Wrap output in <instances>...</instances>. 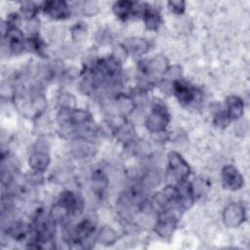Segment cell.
Wrapping results in <instances>:
<instances>
[{"mask_svg":"<svg viewBox=\"0 0 250 250\" xmlns=\"http://www.w3.org/2000/svg\"><path fill=\"white\" fill-rule=\"evenodd\" d=\"M190 173L188 164L185 161L182 155L176 151H171L168 154V177L176 181L178 184L187 181Z\"/></svg>","mask_w":250,"mask_h":250,"instance_id":"obj_1","label":"cell"},{"mask_svg":"<svg viewBox=\"0 0 250 250\" xmlns=\"http://www.w3.org/2000/svg\"><path fill=\"white\" fill-rule=\"evenodd\" d=\"M169 120L170 115L165 106L161 104H157L152 107L146 124L150 132L158 133L164 131L169 123Z\"/></svg>","mask_w":250,"mask_h":250,"instance_id":"obj_2","label":"cell"},{"mask_svg":"<svg viewBox=\"0 0 250 250\" xmlns=\"http://www.w3.org/2000/svg\"><path fill=\"white\" fill-rule=\"evenodd\" d=\"M177 216L172 210H163L155 224V232L164 238H168L174 232L177 226Z\"/></svg>","mask_w":250,"mask_h":250,"instance_id":"obj_3","label":"cell"},{"mask_svg":"<svg viewBox=\"0 0 250 250\" xmlns=\"http://www.w3.org/2000/svg\"><path fill=\"white\" fill-rule=\"evenodd\" d=\"M4 39L12 53L18 54L24 48L23 34L19 29L18 25H10L7 23V29L4 31Z\"/></svg>","mask_w":250,"mask_h":250,"instance_id":"obj_4","label":"cell"},{"mask_svg":"<svg viewBox=\"0 0 250 250\" xmlns=\"http://www.w3.org/2000/svg\"><path fill=\"white\" fill-rule=\"evenodd\" d=\"M224 223L227 227L239 226L245 219V209L239 203H230L223 213Z\"/></svg>","mask_w":250,"mask_h":250,"instance_id":"obj_5","label":"cell"},{"mask_svg":"<svg viewBox=\"0 0 250 250\" xmlns=\"http://www.w3.org/2000/svg\"><path fill=\"white\" fill-rule=\"evenodd\" d=\"M222 179L224 187L230 190H237L243 186V177L238 170L231 165L224 167L222 171Z\"/></svg>","mask_w":250,"mask_h":250,"instance_id":"obj_6","label":"cell"},{"mask_svg":"<svg viewBox=\"0 0 250 250\" xmlns=\"http://www.w3.org/2000/svg\"><path fill=\"white\" fill-rule=\"evenodd\" d=\"M95 231V224L91 220H84L76 226L70 236L71 242L77 247H82V244Z\"/></svg>","mask_w":250,"mask_h":250,"instance_id":"obj_7","label":"cell"},{"mask_svg":"<svg viewBox=\"0 0 250 250\" xmlns=\"http://www.w3.org/2000/svg\"><path fill=\"white\" fill-rule=\"evenodd\" d=\"M43 11L46 15L56 20L66 19L69 15V8L64 1H48L43 4Z\"/></svg>","mask_w":250,"mask_h":250,"instance_id":"obj_8","label":"cell"},{"mask_svg":"<svg viewBox=\"0 0 250 250\" xmlns=\"http://www.w3.org/2000/svg\"><path fill=\"white\" fill-rule=\"evenodd\" d=\"M177 188V203L183 208H189L194 201V192L191 184L183 181L176 186Z\"/></svg>","mask_w":250,"mask_h":250,"instance_id":"obj_9","label":"cell"},{"mask_svg":"<svg viewBox=\"0 0 250 250\" xmlns=\"http://www.w3.org/2000/svg\"><path fill=\"white\" fill-rule=\"evenodd\" d=\"M173 90L178 101L184 105L191 104L195 99L194 89L181 80L177 79L173 81Z\"/></svg>","mask_w":250,"mask_h":250,"instance_id":"obj_10","label":"cell"},{"mask_svg":"<svg viewBox=\"0 0 250 250\" xmlns=\"http://www.w3.org/2000/svg\"><path fill=\"white\" fill-rule=\"evenodd\" d=\"M59 203L63 205L73 214H78L83 209V199L81 196L69 190H64L61 193Z\"/></svg>","mask_w":250,"mask_h":250,"instance_id":"obj_11","label":"cell"},{"mask_svg":"<svg viewBox=\"0 0 250 250\" xmlns=\"http://www.w3.org/2000/svg\"><path fill=\"white\" fill-rule=\"evenodd\" d=\"M168 61L167 59L162 55H157L154 58H152L146 65V72L147 75L151 74L154 76L157 75H165L167 69H168Z\"/></svg>","mask_w":250,"mask_h":250,"instance_id":"obj_12","label":"cell"},{"mask_svg":"<svg viewBox=\"0 0 250 250\" xmlns=\"http://www.w3.org/2000/svg\"><path fill=\"white\" fill-rule=\"evenodd\" d=\"M122 46L124 51L136 56L145 54L149 49L148 41L144 38H128L123 42Z\"/></svg>","mask_w":250,"mask_h":250,"instance_id":"obj_13","label":"cell"},{"mask_svg":"<svg viewBox=\"0 0 250 250\" xmlns=\"http://www.w3.org/2000/svg\"><path fill=\"white\" fill-rule=\"evenodd\" d=\"M243 101L237 96H229L227 99V115L229 120H236L243 114Z\"/></svg>","mask_w":250,"mask_h":250,"instance_id":"obj_14","label":"cell"},{"mask_svg":"<svg viewBox=\"0 0 250 250\" xmlns=\"http://www.w3.org/2000/svg\"><path fill=\"white\" fill-rule=\"evenodd\" d=\"M142 16L144 18L146 28H148L149 30H157L160 27L162 20L159 12L156 9L146 5Z\"/></svg>","mask_w":250,"mask_h":250,"instance_id":"obj_15","label":"cell"},{"mask_svg":"<svg viewBox=\"0 0 250 250\" xmlns=\"http://www.w3.org/2000/svg\"><path fill=\"white\" fill-rule=\"evenodd\" d=\"M50 163V157L47 152L39 150L31 154L29 158V166L35 172L41 173L45 171Z\"/></svg>","mask_w":250,"mask_h":250,"instance_id":"obj_16","label":"cell"},{"mask_svg":"<svg viewBox=\"0 0 250 250\" xmlns=\"http://www.w3.org/2000/svg\"><path fill=\"white\" fill-rule=\"evenodd\" d=\"M112 9L118 18H120L122 20H126L130 16L135 15L136 3L132 2V1H126V0L117 1L113 4Z\"/></svg>","mask_w":250,"mask_h":250,"instance_id":"obj_17","label":"cell"},{"mask_svg":"<svg viewBox=\"0 0 250 250\" xmlns=\"http://www.w3.org/2000/svg\"><path fill=\"white\" fill-rule=\"evenodd\" d=\"M70 211L65 208L63 205L61 203H57L55 206H53L51 213H50V218L51 220L56 224H61L63 225L68 221Z\"/></svg>","mask_w":250,"mask_h":250,"instance_id":"obj_18","label":"cell"},{"mask_svg":"<svg viewBox=\"0 0 250 250\" xmlns=\"http://www.w3.org/2000/svg\"><path fill=\"white\" fill-rule=\"evenodd\" d=\"M116 232L110 227L107 226L103 227L98 234V240L104 245H111L116 241Z\"/></svg>","mask_w":250,"mask_h":250,"instance_id":"obj_19","label":"cell"},{"mask_svg":"<svg viewBox=\"0 0 250 250\" xmlns=\"http://www.w3.org/2000/svg\"><path fill=\"white\" fill-rule=\"evenodd\" d=\"M92 184L97 193H103L107 187V178L103 171H95L92 177Z\"/></svg>","mask_w":250,"mask_h":250,"instance_id":"obj_20","label":"cell"},{"mask_svg":"<svg viewBox=\"0 0 250 250\" xmlns=\"http://www.w3.org/2000/svg\"><path fill=\"white\" fill-rule=\"evenodd\" d=\"M27 232H28V229L25 227V225L22 223H15L9 229L10 235H12L15 239L24 238Z\"/></svg>","mask_w":250,"mask_h":250,"instance_id":"obj_21","label":"cell"},{"mask_svg":"<svg viewBox=\"0 0 250 250\" xmlns=\"http://www.w3.org/2000/svg\"><path fill=\"white\" fill-rule=\"evenodd\" d=\"M72 39L76 42L83 41L87 35V26L83 22H77L71 28Z\"/></svg>","mask_w":250,"mask_h":250,"instance_id":"obj_22","label":"cell"},{"mask_svg":"<svg viewBox=\"0 0 250 250\" xmlns=\"http://www.w3.org/2000/svg\"><path fill=\"white\" fill-rule=\"evenodd\" d=\"M59 104L62 108L72 109L75 106V98L69 93H62L58 99Z\"/></svg>","mask_w":250,"mask_h":250,"instance_id":"obj_23","label":"cell"},{"mask_svg":"<svg viewBox=\"0 0 250 250\" xmlns=\"http://www.w3.org/2000/svg\"><path fill=\"white\" fill-rule=\"evenodd\" d=\"M134 130L131 126L129 125H123L122 127H120L117 131V138L120 140V141H123V142H128V141H131L134 137Z\"/></svg>","mask_w":250,"mask_h":250,"instance_id":"obj_24","label":"cell"},{"mask_svg":"<svg viewBox=\"0 0 250 250\" xmlns=\"http://www.w3.org/2000/svg\"><path fill=\"white\" fill-rule=\"evenodd\" d=\"M21 11L26 19L31 20L37 13V6L33 2H23L21 7Z\"/></svg>","mask_w":250,"mask_h":250,"instance_id":"obj_25","label":"cell"},{"mask_svg":"<svg viewBox=\"0 0 250 250\" xmlns=\"http://www.w3.org/2000/svg\"><path fill=\"white\" fill-rule=\"evenodd\" d=\"M28 45L29 47L32 49V51L42 55L43 54V50L45 48V45L43 43V41L39 38V36L37 34L32 35L29 39H28Z\"/></svg>","mask_w":250,"mask_h":250,"instance_id":"obj_26","label":"cell"},{"mask_svg":"<svg viewBox=\"0 0 250 250\" xmlns=\"http://www.w3.org/2000/svg\"><path fill=\"white\" fill-rule=\"evenodd\" d=\"M82 12L86 16H94L99 12V5L95 1H86L82 6Z\"/></svg>","mask_w":250,"mask_h":250,"instance_id":"obj_27","label":"cell"},{"mask_svg":"<svg viewBox=\"0 0 250 250\" xmlns=\"http://www.w3.org/2000/svg\"><path fill=\"white\" fill-rule=\"evenodd\" d=\"M168 6L171 9V11H173L176 14H183L186 8V3L184 1L181 0H177V1H169L168 2Z\"/></svg>","mask_w":250,"mask_h":250,"instance_id":"obj_28","label":"cell"},{"mask_svg":"<svg viewBox=\"0 0 250 250\" xmlns=\"http://www.w3.org/2000/svg\"><path fill=\"white\" fill-rule=\"evenodd\" d=\"M230 120L229 119L226 112H221L216 115L215 117V124L218 126H227Z\"/></svg>","mask_w":250,"mask_h":250,"instance_id":"obj_29","label":"cell"}]
</instances>
